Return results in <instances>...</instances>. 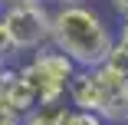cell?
<instances>
[{
  "instance_id": "obj_2",
  "label": "cell",
  "mask_w": 128,
  "mask_h": 125,
  "mask_svg": "<svg viewBox=\"0 0 128 125\" xmlns=\"http://www.w3.org/2000/svg\"><path fill=\"white\" fill-rule=\"evenodd\" d=\"M20 82L26 86L30 99H33V109L36 105H49V102H62L66 99V89L76 76V63L59 53V49L49 43L43 49H36V53H30L26 63L13 66Z\"/></svg>"
},
{
  "instance_id": "obj_8",
  "label": "cell",
  "mask_w": 128,
  "mask_h": 125,
  "mask_svg": "<svg viewBox=\"0 0 128 125\" xmlns=\"http://www.w3.org/2000/svg\"><path fill=\"white\" fill-rule=\"evenodd\" d=\"M108 4H112V10H115V13H122V17L128 20V0H108Z\"/></svg>"
},
{
  "instance_id": "obj_4",
  "label": "cell",
  "mask_w": 128,
  "mask_h": 125,
  "mask_svg": "<svg viewBox=\"0 0 128 125\" xmlns=\"http://www.w3.org/2000/svg\"><path fill=\"white\" fill-rule=\"evenodd\" d=\"M62 102H66V99H62ZM62 102H49V105L30 109L26 115L20 118V125H56L59 122V112H62Z\"/></svg>"
},
{
  "instance_id": "obj_11",
  "label": "cell",
  "mask_w": 128,
  "mask_h": 125,
  "mask_svg": "<svg viewBox=\"0 0 128 125\" xmlns=\"http://www.w3.org/2000/svg\"><path fill=\"white\" fill-rule=\"evenodd\" d=\"M122 46H128V20H125V27H122V40H118Z\"/></svg>"
},
{
  "instance_id": "obj_9",
  "label": "cell",
  "mask_w": 128,
  "mask_h": 125,
  "mask_svg": "<svg viewBox=\"0 0 128 125\" xmlns=\"http://www.w3.org/2000/svg\"><path fill=\"white\" fill-rule=\"evenodd\" d=\"M13 4H46V0H0V7H13Z\"/></svg>"
},
{
  "instance_id": "obj_10",
  "label": "cell",
  "mask_w": 128,
  "mask_h": 125,
  "mask_svg": "<svg viewBox=\"0 0 128 125\" xmlns=\"http://www.w3.org/2000/svg\"><path fill=\"white\" fill-rule=\"evenodd\" d=\"M46 4H53V7H62V4H86V0H46Z\"/></svg>"
},
{
  "instance_id": "obj_7",
  "label": "cell",
  "mask_w": 128,
  "mask_h": 125,
  "mask_svg": "<svg viewBox=\"0 0 128 125\" xmlns=\"http://www.w3.org/2000/svg\"><path fill=\"white\" fill-rule=\"evenodd\" d=\"M20 112H13V109H4V112H0V125H20Z\"/></svg>"
},
{
  "instance_id": "obj_12",
  "label": "cell",
  "mask_w": 128,
  "mask_h": 125,
  "mask_svg": "<svg viewBox=\"0 0 128 125\" xmlns=\"http://www.w3.org/2000/svg\"><path fill=\"white\" fill-rule=\"evenodd\" d=\"M7 66H10V63H0V79H4V72H7Z\"/></svg>"
},
{
  "instance_id": "obj_5",
  "label": "cell",
  "mask_w": 128,
  "mask_h": 125,
  "mask_svg": "<svg viewBox=\"0 0 128 125\" xmlns=\"http://www.w3.org/2000/svg\"><path fill=\"white\" fill-rule=\"evenodd\" d=\"M56 125H108V122L102 115H95V112H86V109H76V105L62 102V112H59Z\"/></svg>"
},
{
  "instance_id": "obj_1",
  "label": "cell",
  "mask_w": 128,
  "mask_h": 125,
  "mask_svg": "<svg viewBox=\"0 0 128 125\" xmlns=\"http://www.w3.org/2000/svg\"><path fill=\"white\" fill-rule=\"evenodd\" d=\"M53 43L59 53H66L76 69H95L108 59L115 36L98 10L86 4H62L53 7Z\"/></svg>"
},
{
  "instance_id": "obj_3",
  "label": "cell",
  "mask_w": 128,
  "mask_h": 125,
  "mask_svg": "<svg viewBox=\"0 0 128 125\" xmlns=\"http://www.w3.org/2000/svg\"><path fill=\"white\" fill-rule=\"evenodd\" d=\"M0 20L16 53H36L53 40V7L49 4H13L0 7Z\"/></svg>"
},
{
  "instance_id": "obj_6",
  "label": "cell",
  "mask_w": 128,
  "mask_h": 125,
  "mask_svg": "<svg viewBox=\"0 0 128 125\" xmlns=\"http://www.w3.org/2000/svg\"><path fill=\"white\" fill-rule=\"evenodd\" d=\"M13 53H16V49H13V40H10L7 27H4V20H0V63H10Z\"/></svg>"
}]
</instances>
